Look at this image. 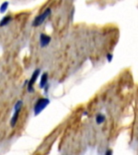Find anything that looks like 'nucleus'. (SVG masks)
Wrapping results in <instances>:
<instances>
[{
  "instance_id": "f257e3e1",
  "label": "nucleus",
  "mask_w": 138,
  "mask_h": 155,
  "mask_svg": "<svg viewBox=\"0 0 138 155\" xmlns=\"http://www.w3.org/2000/svg\"><path fill=\"white\" fill-rule=\"evenodd\" d=\"M51 13H52L51 8L47 7L45 11H43L42 13L39 14L37 16L35 17V19H33V21L32 23V25L33 27H39L45 21V19L48 18V16H50Z\"/></svg>"
},
{
  "instance_id": "f03ea898",
  "label": "nucleus",
  "mask_w": 138,
  "mask_h": 155,
  "mask_svg": "<svg viewBox=\"0 0 138 155\" xmlns=\"http://www.w3.org/2000/svg\"><path fill=\"white\" fill-rule=\"evenodd\" d=\"M50 100L48 98H40L37 101L34 106V115L36 116H38L40 112H42L47 106L49 104Z\"/></svg>"
},
{
  "instance_id": "7ed1b4c3",
  "label": "nucleus",
  "mask_w": 138,
  "mask_h": 155,
  "mask_svg": "<svg viewBox=\"0 0 138 155\" xmlns=\"http://www.w3.org/2000/svg\"><path fill=\"white\" fill-rule=\"evenodd\" d=\"M22 107H23V101H22V100H18V101L16 103L15 106H14V114L11 120V126L12 127V128H14V127L16 126V123H17V121H18L19 113L21 112Z\"/></svg>"
},
{
  "instance_id": "20e7f679",
  "label": "nucleus",
  "mask_w": 138,
  "mask_h": 155,
  "mask_svg": "<svg viewBox=\"0 0 138 155\" xmlns=\"http://www.w3.org/2000/svg\"><path fill=\"white\" fill-rule=\"evenodd\" d=\"M40 74V69H37L35 70L34 72L32 73V77L30 79L29 82H28V91L30 93H33L34 92V87L33 85L35 84V82L37 80V78L39 77Z\"/></svg>"
},
{
  "instance_id": "39448f33",
  "label": "nucleus",
  "mask_w": 138,
  "mask_h": 155,
  "mask_svg": "<svg viewBox=\"0 0 138 155\" xmlns=\"http://www.w3.org/2000/svg\"><path fill=\"white\" fill-rule=\"evenodd\" d=\"M51 41V37L45 33H41L40 35V45L41 48H45L49 45Z\"/></svg>"
},
{
  "instance_id": "423d86ee",
  "label": "nucleus",
  "mask_w": 138,
  "mask_h": 155,
  "mask_svg": "<svg viewBox=\"0 0 138 155\" xmlns=\"http://www.w3.org/2000/svg\"><path fill=\"white\" fill-rule=\"evenodd\" d=\"M48 73H43L42 75H41V78H40V84H39V87L41 89H45L46 86H48Z\"/></svg>"
},
{
  "instance_id": "0eeeda50",
  "label": "nucleus",
  "mask_w": 138,
  "mask_h": 155,
  "mask_svg": "<svg viewBox=\"0 0 138 155\" xmlns=\"http://www.w3.org/2000/svg\"><path fill=\"white\" fill-rule=\"evenodd\" d=\"M12 20V17L11 16H4L1 20H0V27H4L7 25Z\"/></svg>"
},
{
  "instance_id": "6e6552de",
  "label": "nucleus",
  "mask_w": 138,
  "mask_h": 155,
  "mask_svg": "<svg viewBox=\"0 0 138 155\" xmlns=\"http://www.w3.org/2000/svg\"><path fill=\"white\" fill-rule=\"evenodd\" d=\"M105 119H106L105 116L103 115V114H101V113H99V114H98L95 117L96 123L98 124H103L104 121H105Z\"/></svg>"
},
{
  "instance_id": "1a4fd4ad",
  "label": "nucleus",
  "mask_w": 138,
  "mask_h": 155,
  "mask_svg": "<svg viewBox=\"0 0 138 155\" xmlns=\"http://www.w3.org/2000/svg\"><path fill=\"white\" fill-rule=\"evenodd\" d=\"M8 6H9V3L8 2H3L1 4V6H0V13H4L7 11Z\"/></svg>"
},
{
  "instance_id": "9d476101",
  "label": "nucleus",
  "mask_w": 138,
  "mask_h": 155,
  "mask_svg": "<svg viewBox=\"0 0 138 155\" xmlns=\"http://www.w3.org/2000/svg\"><path fill=\"white\" fill-rule=\"evenodd\" d=\"M106 58L108 62H111L112 61V59H113V55H112V53H107L106 55Z\"/></svg>"
},
{
  "instance_id": "9b49d317",
  "label": "nucleus",
  "mask_w": 138,
  "mask_h": 155,
  "mask_svg": "<svg viewBox=\"0 0 138 155\" xmlns=\"http://www.w3.org/2000/svg\"><path fill=\"white\" fill-rule=\"evenodd\" d=\"M105 155H112V151L111 150H107L105 153Z\"/></svg>"
}]
</instances>
